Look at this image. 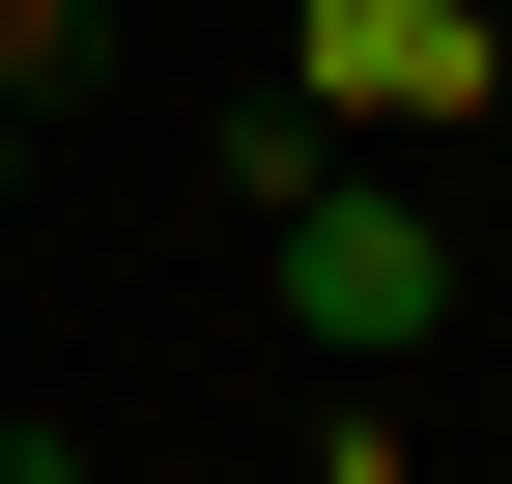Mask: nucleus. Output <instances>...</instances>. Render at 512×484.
<instances>
[{
    "label": "nucleus",
    "mask_w": 512,
    "mask_h": 484,
    "mask_svg": "<svg viewBox=\"0 0 512 484\" xmlns=\"http://www.w3.org/2000/svg\"><path fill=\"white\" fill-rule=\"evenodd\" d=\"M256 285H285V342L370 399V371H427V342H456L484 257H456V200H427L399 143H313V200H256Z\"/></svg>",
    "instance_id": "nucleus-1"
},
{
    "label": "nucleus",
    "mask_w": 512,
    "mask_h": 484,
    "mask_svg": "<svg viewBox=\"0 0 512 484\" xmlns=\"http://www.w3.org/2000/svg\"><path fill=\"white\" fill-rule=\"evenodd\" d=\"M256 86H285L313 143H456V114L512 86V29H484V0H285Z\"/></svg>",
    "instance_id": "nucleus-2"
},
{
    "label": "nucleus",
    "mask_w": 512,
    "mask_h": 484,
    "mask_svg": "<svg viewBox=\"0 0 512 484\" xmlns=\"http://www.w3.org/2000/svg\"><path fill=\"white\" fill-rule=\"evenodd\" d=\"M114 86V29H86V0H0V114H86Z\"/></svg>",
    "instance_id": "nucleus-3"
},
{
    "label": "nucleus",
    "mask_w": 512,
    "mask_h": 484,
    "mask_svg": "<svg viewBox=\"0 0 512 484\" xmlns=\"http://www.w3.org/2000/svg\"><path fill=\"white\" fill-rule=\"evenodd\" d=\"M313 484H427V456H399V428H370V399H342V428H313Z\"/></svg>",
    "instance_id": "nucleus-4"
},
{
    "label": "nucleus",
    "mask_w": 512,
    "mask_h": 484,
    "mask_svg": "<svg viewBox=\"0 0 512 484\" xmlns=\"http://www.w3.org/2000/svg\"><path fill=\"white\" fill-rule=\"evenodd\" d=\"M0 484H86V428H29V399H0Z\"/></svg>",
    "instance_id": "nucleus-5"
},
{
    "label": "nucleus",
    "mask_w": 512,
    "mask_h": 484,
    "mask_svg": "<svg viewBox=\"0 0 512 484\" xmlns=\"http://www.w3.org/2000/svg\"><path fill=\"white\" fill-rule=\"evenodd\" d=\"M0 200H29V114H0Z\"/></svg>",
    "instance_id": "nucleus-6"
}]
</instances>
